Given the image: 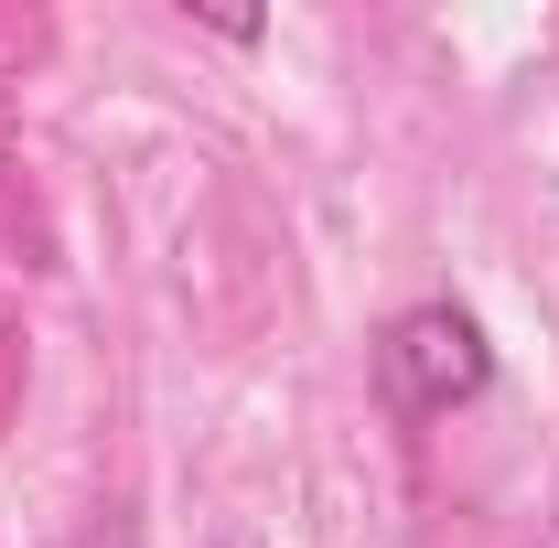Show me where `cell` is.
Here are the masks:
<instances>
[{"mask_svg":"<svg viewBox=\"0 0 559 548\" xmlns=\"http://www.w3.org/2000/svg\"><path fill=\"white\" fill-rule=\"evenodd\" d=\"M377 388H388V409H399V419H452L463 398H485V388H495L485 323H474L463 301H419V312H399L388 344H377Z\"/></svg>","mask_w":559,"mask_h":548,"instance_id":"1","label":"cell"}]
</instances>
